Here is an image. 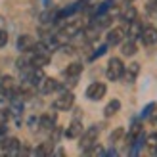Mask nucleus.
Masks as SVG:
<instances>
[{"label":"nucleus","instance_id":"nucleus-6","mask_svg":"<svg viewBox=\"0 0 157 157\" xmlns=\"http://www.w3.org/2000/svg\"><path fill=\"white\" fill-rule=\"evenodd\" d=\"M105 92H107V86L104 82H90L88 88H86V98L92 101H98L105 96Z\"/></svg>","mask_w":157,"mask_h":157},{"label":"nucleus","instance_id":"nucleus-20","mask_svg":"<svg viewBox=\"0 0 157 157\" xmlns=\"http://www.w3.org/2000/svg\"><path fill=\"white\" fill-rule=\"evenodd\" d=\"M10 119H12L10 109H0V124H8Z\"/></svg>","mask_w":157,"mask_h":157},{"label":"nucleus","instance_id":"nucleus-18","mask_svg":"<svg viewBox=\"0 0 157 157\" xmlns=\"http://www.w3.org/2000/svg\"><path fill=\"white\" fill-rule=\"evenodd\" d=\"M146 147L151 155H157V132H153V134L146 138Z\"/></svg>","mask_w":157,"mask_h":157},{"label":"nucleus","instance_id":"nucleus-22","mask_svg":"<svg viewBox=\"0 0 157 157\" xmlns=\"http://www.w3.org/2000/svg\"><path fill=\"white\" fill-rule=\"evenodd\" d=\"M6 138H8V127L6 124H0V144H2Z\"/></svg>","mask_w":157,"mask_h":157},{"label":"nucleus","instance_id":"nucleus-19","mask_svg":"<svg viewBox=\"0 0 157 157\" xmlns=\"http://www.w3.org/2000/svg\"><path fill=\"white\" fill-rule=\"evenodd\" d=\"M35 155H52V147H50V144L38 146L36 150H35Z\"/></svg>","mask_w":157,"mask_h":157},{"label":"nucleus","instance_id":"nucleus-1","mask_svg":"<svg viewBox=\"0 0 157 157\" xmlns=\"http://www.w3.org/2000/svg\"><path fill=\"white\" fill-rule=\"evenodd\" d=\"M98 134H100V127L98 124H92L90 128H86L82 134H81V142H78V147H81V151H86L88 153L94 146L98 142Z\"/></svg>","mask_w":157,"mask_h":157},{"label":"nucleus","instance_id":"nucleus-5","mask_svg":"<svg viewBox=\"0 0 157 157\" xmlns=\"http://www.w3.org/2000/svg\"><path fill=\"white\" fill-rule=\"evenodd\" d=\"M0 146H2V151H4L6 155H12V157L21 155V153H27V151L21 150V142H19L17 138H6Z\"/></svg>","mask_w":157,"mask_h":157},{"label":"nucleus","instance_id":"nucleus-8","mask_svg":"<svg viewBox=\"0 0 157 157\" xmlns=\"http://www.w3.org/2000/svg\"><path fill=\"white\" fill-rule=\"evenodd\" d=\"M138 40L142 42L144 46H153V44H157V27H153V25L142 27V33H140Z\"/></svg>","mask_w":157,"mask_h":157},{"label":"nucleus","instance_id":"nucleus-25","mask_svg":"<svg viewBox=\"0 0 157 157\" xmlns=\"http://www.w3.org/2000/svg\"><path fill=\"white\" fill-rule=\"evenodd\" d=\"M150 119H151V123H153V124H157V109H153V113L150 115Z\"/></svg>","mask_w":157,"mask_h":157},{"label":"nucleus","instance_id":"nucleus-13","mask_svg":"<svg viewBox=\"0 0 157 157\" xmlns=\"http://www.w3.org/2000/svg\"><path fill=\"white\" fill-rule=\"evenodd\" d=\"M82 132H84V130H82V123L78 121V119H75V121H71V124L65 128V136L73 140V138H78Z\"/></svg>","mask_w":157,"mask_h":157},{"label":"nucleus","instance_id":"nucleus-26","mask_svg":"<svg viewBox=\"0 0 157 157\" xmlns=\"http://www.w3.org/2000/svg\"><path fill=\"white\" fill-rule=\"evenodd\" d=\"M124 2H127V4H132V2H134V0H124Z\"/></svg>","mask_w":157,"mask_h":157},{"label":"nucleus","instance_id":"nucleus-3","mask_svg":"<svg viewBox=\"0 0 157 157\" xmlns=\"http://www.w3.org/2000/svg\"><path fill=\"white\" fill-rule=\"evenodd\" d=\"M73 104H75V96H73V92L63 90L56 100H54L52 107H54V109H58V111H67V109H71V107H73Z\"/></svg>","mask_w":157,"mask_h":157},{"label":"nucleus","instance_id":"nucleus-21","mask_svg":"<svg viewBox=\"0 0 157 157\" xmlns=\"http://www.w3.org/2000/svg\"><path fill=\"white\" fill-rule=\"evenodd\" d=\"M105 50H107V44L100 46V48H98V50H96V52H94L92 56H90V59H96V58H100V56H104V54H105Z\"/></svg>","mask_w":157,"mask_h":157},{"label":"nucleus","instance_id":"nucleus-10","mask_svg":"<svg viewBox=\"0 0 157 157\" xmlns=\"http://www.w3.org/2000/svg\"><path fill=\"white\" fill-rule=\"evenodd\" d=\"M38 128L44 132H50L56 128V115L54 113H46L42 117H38Z\"/></svg>","mask_w":157,"mask_h":157},{"label":"nucleus","instance_id":"nucleus-9","mask_svg":"<svg viewBox=\"0 0 157 157\" xmlns=\"http://www.w3.org/2000/svg\"><path fill=\"white\" fill-rule=\"evenodd\" d=\"M59 82L56 81V78H50V77H44L42 78V82L38 84V92L40 94H52V92H56V90H59Z\"/></svg>","mask_w":157,"mask_h":157},{"label":"nucleus","instance_id":"nucleus-16","mask_svg":"<svg viewBox=\"0 0 157 157\" xmlns=\"http://www.w3.org/2000/svg\"><path fill=\"white\" fill-rule=\"evenodd\" d=\"M123 54L124 56H134L138 52V46H136V40H132V38H124L123 40Z\"/></svg>","mask_w":157,"mask_h":157},{"label":"nucleus","instance_id":"nucleus-24","mask_svg":"<svg viewBox=\"0 0 157 157\" xmlns=\"http://www.w3.org/2000/svg\"><path fill=\"white\" fill-rule=\"evenodd\" d=\"M123 136V128H119V130H115L113 134H111V140H117V138H121Z\"/></svg>","mask_w":157,"mask_h":157},{"label":"nucleus","instance_id":"nucleus-7","mask_svg":"<svg viewBox=\"0 0 157 157\" xmlns=\"http://www.w3.org/2000/svg\"><path fill=\"white\" fill-rule=\"evenodd\" d=\"M127 38V27H113L105 36V44L107 46H117Z\"/></svg>","mask_w":157,"mask_h":157},{"label":"nucleus","instance_id":"nucleus-23","mask_svg":"<svg viewBox=\"0 0 157 157\" xmlns=\"http://www.w3.org/2000/svg\"><path fill=\"white\" fill-rule=\"evenodd\" d=\"M6 44H8V33L6 31H0V48L6 46Z\"/></svg>","mask_w":157,"mask_h":157},{"label":"nucleus","instance_id":"nucleus-17","mask_svg":"<svg viewBox=\"0 0 157 157\" xmlns=\"http://www.w3.org/2000/svg\"><path fill=\"white\" fill-rule=\"evenodd\" d=\"M119 109H121V101H119V100H111V101L105 105L104 115H105V117H113L117 111H119Z\"/></svg>","mask_w":157,"mask_h":157},{"label":"nucleus","instance_id":"nucleus-15","mask_svg":"<svg viewBox=\"0 0 157 157\" xmlns=\"http://www.w3.org/2000/svg\"><path fill=\"white\" fill-rule=\"evenodd\" d=\"M138 19V12H136V8L134 6H127L124 10L121 12V21L124 23H130V21H134Z\"/></svg>","mask_w":157,"mask_h":157},{"label":"nucleus","instance_id":"nucleus-12","mask_svg":"<svg viewBox=\"0 0 157 157\" xmlns=\"http://www.w3.org/2000/svg\"><path fill=\"white\" fill-rule=\"evenodd\" d=\"M140 73V63H132L128 67H124V73H123V81L127 84H132L136 81V77Z\"/></svg>","mask_w":157,"mask_h":157},{"label":"nucleus","instance_id":"nucleus-11","mask_svg":"<svg viewBox=\"0 0 157 157\" xmlns=\"http://www.w3.org/2000/svg\"><path fill=\"white\" fill-rule=\"evenodd\" d=\"M142 23H140L138 19L127 23V38H132V40H138L140 38V33H142Z\"/></svg>","mask_w":157,"mask_h":157},{"label":"nucleus","instance_id":"nucleus-14","mask_svg":"<svg viewBox=\"0 0 157 157\" xmlns=\"http://www.w3.org/2000/svg\"><path fill=\"white\" fill-rule=\"evenodd\" d=\"M35 40H33V38H31L29 35H21L19 38H17V50L23 54V52H29V50H33L35 48Z\"/></svg>","mask_w":157,"mask_h":157},{"label":"nucleus","instance_id":"nucleus-4","mask_svg":"<svg viewBox=\"0 0 157 157\" xmlns=\"http://www.w3.org/2000/svg\"><path fill=\"white\" fill-rule=\"evenodd\" d=\"M19 82L15 81V78H12V77H4L2 81H0V92L4 94V96H8V98H12V96H15V94L19 92Z\"/></svg>","mask_w":157,"mask_h":157},{"label":"nucleus","instance_id":"nucleus-2","mask_svg":"<svg viewBox=\"0 0 157 157\" xmlns=\"http://www.w3.org/2000/svg\"><path fill=\"white\" fill-rule=\"evenodd\" d=\"M123 73H124V63L121 58H111L107 61L105 75L109 81H119V78H123Z\"/></svg>","mask_w":157,"mask_h":157}]
</instances>
